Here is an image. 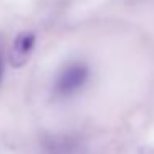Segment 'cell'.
I'll use <instances>...</instances> for the list:
<instances>
[{
    "instance_id": "cell-1",
    "label": "cell",
    "mask_w": 154,
    "mask_h": 154,
    "mask_svg": "<svg viewBox=\"0 0 154 154\" xmlns=\"http://www.w3.org/2000/svg\"><path fill=\"white\" fill-rule=\"evenodd\" d=\"M90 78V68L85 63H71L60 71L55 83L58 96H71L86 85Z\"/></svg>"
},
{
    "instance_id": "cell-3",
    "label": "cell",
    "mask_w": 154,
    "mask_h": 154,
    "mask_svg": "<svg viewBox=\"0 0 154 154\" xmlns=\"http://www.w3.org/2000/svg\"><path fill=\"white\" fill-rule=\"evenodd\" d=\"M2 73H4V60H2V55H0V81H2Z\"/></svg>"
},
{
    "instance_id": "cell-2",
    "label": "cell",
    "mask_w": 154,
    "mask_h": 154,
    "mask_svg": "<svg viewBox=\"0 0 154 154\" xmlns=\"http://www.w3.org/2000/svg\"><path fill=\"white\" fill-rule=\"evenodd\" d=\"M37 37L32 32H22L15 37L10 50V63L14 66H22L28 61L30 55L33 53Z\"/></svg>"
}]
</instances>
